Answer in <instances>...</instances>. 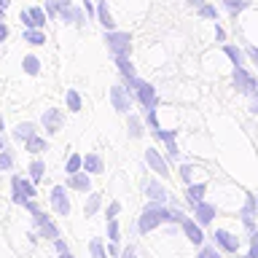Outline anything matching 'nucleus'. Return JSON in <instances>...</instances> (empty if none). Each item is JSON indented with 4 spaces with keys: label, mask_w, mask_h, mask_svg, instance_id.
Returning a JSON list of instances; mask_svg holds the SVG:
<instances>
[{
    "label": "nucleus",
    "mask_w": 258,
    "mask_h": 258,
    "mask_svg": "<svg viewBox=\"0 0 258 258\" xmlns=\"http://www.w3.org/2000/svg\"><path fill=\"white\" fill-rule=\"evenodd\" d=\"M164 221H169V223H180L183 221V213H177V210H164V207H159V205H148L143 210V215H140V223H137V229H140V234H148V231H153L159 223H164Z\"/></svg>",
    "instance_id": "f257e3e1"
},
{
    "label": "nucleus",
    "mask_w": 258,
    "mask_h": 258,
    "mask_svg": "<svg viewBox=\"0 0 258 258\" xmlns=\"http://www.w3.org/2000/svg\"><path fill=\"white\" fill-rule=\"evenodd\" d=\"M11 185H14V202H16V205H22V207H24L32 197H35V185L27 183V180H22L19 175H14V177H11Z\"/></svg>",
    "instance_id": "f03ea898"
},
{
    "label": "nucleus",
    "mask_w": 258,
    "mask_h": 258,
    "mask_svg": "<svg viewBox=\"0 0 258 258\" xmlns=\"http://www.w3.org/2000/svg\"><path fill=\"white\" fill-rule=\"evenodd\" d=\"M234 84H237V89H239L242 94H253V92H258L255 78L250 76V73H245V68H242V64H234Z\"/></svg>",
    "instance_id": "7ed1b4c3"
},
{
    "label": "nucleus",
    "mask_w": 258,
    "mask_h": 258,
    "mask_svg": "<svg viewBox=\"0 0 258 258\" xmlns=\"http://www.w3.org/2000/svg\"><path fill=\"white\" fill-rule=\"evenodd\" d=\"M105 43L110 46L113 56H129V35L126 32H110L105 38Z\"/></svg>",
    "instance_id": "20e7f679"
},
{
    "label": "nucleus",
    "mask_w": 258,
    "mask_h": 258,
    "mask_svg": "<svg viewBox=\"0 0 258 258\" xmlns=\"http://www.w3.org/2000/svg\"><path fill=\"white\" fill-rule=\"evenodd\" d=\"M32 218H35V226L40 229V234H43V237H48V239H56V237H59V229L51 223V218H48L43 210H35V213H32Z\"/></svg>",
    "instance_id": "39448f33"
},
{
    "label": "nucleus",
    "mask_w": 258,
    "mask_h": 258,
    "mask_svg": "<svg viewBox=\"0 0 258 258\" xmlns=\"http://www.w3.org/2000/svg\"><path fill=\"white\" fill-rule=\"evenodd\" d=\"M43 129L48 135H56L62 129V110L59 108H48L43 113Z\"/></svg>",
    "instance_id": "423d86ee"
},
{
    "label": "nucleus",
    "mask_w": 258,
    "mask_h": 258,
    "mask_svg": "<svg viewBox=\"0 0 258 258\" xmlns=\"http://www.w3.org/2000/svg\"><path fill=\"white\" fill-rule=\"evenodd\" d=\"M51 205H54V210L59 215L70 213V199H68V194H64L62 185H54V188H51Z\"/></svg>",
    "instance_id": "0eeeda50"
},
{
    "label": "nucleus",
    "mask_w": 258,
    "mask_h": 258,
    "mask_svg": "<svg viewBox=\"0 0 258 258\" xmlns=\"http://www.w3.org/2000/svg\"><path fill=\"white\" fill-rule=\"evenodd\" d=\"M135 92H137V100L143 102V108H153V105H156V89H153L151 84L140 81V86H137Z\"/></svg>",
    "instance_id": "6e6552de"
},
{
    "label": "nucleus",
    "mask_w": 258,
    "mask_h": 258,
    "mask_svg": "<svg viewBox=\"0 0 258 258\" xmlns=\"http://www.w3.org/2000/svg\"><path fill=\"white\" fill-rule=\"evenodd\" d=\"M110 100H113V108H116L118 113H126L129 108H132V102H129V97L124 92V86H113L110 89Z\"/></svg>",
    "instance_id": "1a4fd4ad"
},
{
    "label": "nucleus",
    "mask_w": 258,
    "mask_h": 258,
    "mask_svg": "<svg viewBox=\"0 0 258 258\" xmlns=\"http://www.w3.org/2000/svg\"><path fill=\"white\" fill-rule=\"evenodd\" d=\"M215 242L226 250V253H237V250H239V239H237V237H231V234H229V231H223V229H218V231H215Z\"/></svg>",
    "instance_id": "9d476101"
},
{
    "label": "nucleus",
    "mask_w": 258,
    "mask_h": 258,
    "mask_svg": "<svg viewBox=\"0 0 258 258\" xmlns=\"http://www.w3.org/2000/svg\"><path fill=\"white\" fill-rule=\"evenodd\" d=\"M180 226H183L185 237H188V239L194 242V245H202V239H205V234H202L199 223H194L191 218H183V221H180Z\"/></svg>",
    "instance_id": "9b49d317"
},
{
    "label": "nucleus",
    "mask_w": 258,
    "mask_h": 258,
    "mask_svg": "<svg viewBox=\"0 0 258 258\" xmlns=\"http://www.w3.org/2000/svg\"><path fill=\"white\" fill-rule=\"evenodd\" d=\"M145 161H148V164L153 167V172H159L161 177H164V175H169V172H167V161L159 156V151L148 148V151H145Z\"/></svg>",
    "instance_id": "f8f14e48"
},
{
    "label": "nucleus",
    "mask_w": 258,
    "mask_h": 258,
    "mask_svg": "<svg viewBox=\"0 0 258 258\" xmlns=\"http://www.w3.org/2000/svg\"><path fill=\"white\" fill-rule=\"evenodd\" d=\"M68 188H76V191H84V194L92 188V180H89L86 169H84V172H76V175L68 177Z\"/></svg>",
    "instance_id": "ddd939ff"
},
{
    "label": "nucleus",
    "mask_w": 258,
    "mask_h": 258,
    "mask_svg": "<svg viewBox=\"0 0 258 258\" xmlns=\"http://www.w3.org/2000/svg\"><path fill=\"white\" fill-rule=\"evenodd\" d=\"M194 215H197L199 223H210L215 218V207L207 205V202H199V205H194Z\"/></svg>",
    "instance_id": "4468645a"
},
{
    "label": "nucleus",
    "mask_w": 258,
    "mask_h": 258,
    "mask_svg": "<svg viewBox=\"0 0 258 258\" xmlns=\"http://www.w3.org/2000/svg\"><path fill=\"white\" fill-rule=\"evenodd\" d=\"M205 183H188V191H185V199H188V205H199V202H205Z\"/></svg>",
    "instance_id": "2eb2a0df"
},
{
    "label": "nucleus",
    "mask_w": 258,
    "mask_h": 258,
    "mask_svg": "<svg viewBox=\"0 0 258 258\" xmlns=\"http://www.w3.org/2000/svg\"><path fill=\"white\" fill-rule=\"evenodd\" d=\"M35 135H38V126L30 124V121H24V124H16V129H14V137H16V140H24V143H27L30 137H35Z\"/></svg>",
    "instance_id": "dca6fc26"
},
{
    "label": "nucleus",
    "mask_w": 258,
    "mask_h": 258,
    "mask_svg": "<svg viewBox=\"0 0 258 258\" xmlns=\"http://www.w3.org/2000/svg\"><path fill=\"white\" fill-rule=\"evenodd\" d=\"M153 135H156L159 140H164V143H167V153H169L172 159H177V153H180V151H177V145H175V132H164V129H156Z\"/></svg>",
    "instance_id": "f3484780"
},
{
    "label": "nucleus",
    "mask_w": 258,
    "mask_h": 258,
    "mask_svg": "<svg viewBox=\"0 0 258 258\" xmlns=\"http://www.w3.org/2000/svg\"><path fill=\"white\" fill-rule=\"evenodd\" d=\"M253 215H255V199L247 197V205H245V210H242V223H245L250 231H253Z\"/></svg>",
    "instance_id": "a211bd4d"
},
{
    "label": "nucleus",
    "mask_w": 258,
    "mask_h": 258,
    "mask_svg": "<svg viewBox=\"0 0 258 258\" xmlns=\"http://www.w3.org/2000/svg\"><path fill=\"white\" fill-rule=\"evenodd\" d=\"M84 169L86 172H102V159L97 153H86L84 156Z\"/></svg>",
    "instance_id": "6ab92c4d"
},
{
    "label": "nucleus",
    "mask_w": 258,
    "mask_h": 258,
    "mask_svg": "<svg viewBox=\"0 0 258 258\" xmlns=\"http://www.w3.org/2000/svg\"><path fill=\"white\" fill-rule=\"evenodd\" d=\"M24 145H27V151H30V153H43V151H48V143L43 140V137H38V135H35V137H30V140L24 143Z\"/></svg>",
    "instance_id": "aec40b11"
},
{
    "label": "nucleus",
    "mask_w": 258,
    "mask_h": 258,
    "mask_svg": "<svg viewBox=\"0 0 258 258\" xmlns=\"http://www.w3.org/2000/svg\"><path fill=\"white\" fill-rule=\"evenodd\" d=\"M116 64H118L121 76H124L126 81L135 78V68H132V62H129V56H116Z\"/></svg>",
    "instance_id": "412c9836"
},
{
    "label": "nucleus",
    "mask_w": 258,
    "mask_h": 258,
    "mask_svg": "<svg viewBox=\"0 0 258 258\" xmlns=\"http://www.w3.org/2000/svg\"><path fill=\"white\" fill-rule=\"evenodd\" d=\"M43 175H46V164L40 159H35L30 164V177H32V183H38V180H43Z\"/></svg>",
    "instance_id": "4be33fe9"
},
{
    "label": "nucleus",
    "mask_w": 258,
    "mask_h": 258,
    "mask_svg": "<svg viewBox=\"0 0 258 258\" xmlns=\"http://www.w3.org/2000/svg\"><path fill=\"white\" fill-rule=\"evenodd\" d=\"M24 40H27V43H32V46H43V43H46V35H43L40 30L30 27L27 32H24Z\"/></svg>",
    "instance_id": "5701e85b"
},
{
    "label": "nucleus",
    "mask_w": 258,
    "mask_h": 258,
    "mask_svg": "<svg viewBox=\"0 0 258 258\" xmlns=\"http://www.w3.org/2000/svg\"><path fill=\"white\" fill-rule=\"evenodd\" d=\"M100 205H102V197H100V194H92V197H89V202H86V207H84V215L92 218L97 210H100Z\"/></svg>",
    "instance_id": "b1692460"
},
{
    "label": "nucleus",
    "mask_w": 258,
    "mask_h": 258,
    "mask_svg": "<svg viewBox=\"0 0 258 258\" xmlns=\"http://www.w3.org/2000/svg\"><path fill=\"white\" fill-rule=\"evenodd\" d=\"M64 100H68V110H73V113H78V110H81V94L76 92V89H68Z\"/></svg>",
    "instance_id": "393cba45"
},
{
    "label": "nucleus",
    "mask_w": 258,
    "mask_h": 258,
    "mask_svg": "<svg viewBox=\"0 0 258 258\" xmlns=\"http://www.w3.org/2000/svg\"><path fill=\"white\" fill-rule=\"evenodd\" d=\"M22 68H24V73H27V76H38V73H40V62H38V56H24Z\"/></svg>",
    "instance_id": "a878e982"
},
{
    "label": "nucleus",
    "mask_w": 258,
    "mask_h": 258,
    "mask_svg": "<svg viewBox=\"0 0 258 258\" xmlns=\"http://www.w3.org/2000/svg\"><path fill=\"white\" fill-rule=\"evenodd\" d=\"M43 24H46L43 11H40V8H32V11H30V22H27V27H43Z\"/></svg>",
    "instance_id": "bb28decb"
},
{
    "label": "nucleus",
    "mask_w": 258,
    "mask_h": 258,
    "mask_svg": "<svg viewBox=\"0 0 258 258\" xmlns=\"http://www.w3.org/2000/svg\"><path fill=\"white\" fill-rule=\"evenodd\" d=\"M81 167H84V156H78V153H73V156L68 159V175H76Z\"/></svg>",
    "instance_id": "cd10ccee"
},
{
    "label": "nucleus",
    "mask_w": 258,
    "mask_h": 258,
    "mask_svg": "<svg viewBox=\"0 0 258 258\" xmlns=\"http://www.w3.org/2000/svg\"><path fill=\"white\" fill-rule=\"evenodd\" d=\"M148 197H151L153 202H164L167 194H164V188H161L159 183H151V185H148Z\"/></svg>",
    "instance_id": "c85d7f7f"
},
{
    "label": "nucleus",
    "mask_w": 258,
    "mask_h": 258,
    "mask_svg": "<svg viewBox=\"0 0 258 258\" xmlns=\"http://www.w3.org/2000/svg\"><path fill=\"white\" fill-rule=\"evenodd\" d=\"M92 258H108V253H105V247H102V242L100 239H92Z\"/></svg>",
    "instance_id": "c756f323"
},
{
    "label": "nucleus",
    "mask_w": 258,
    "mask_h": 258,
    "mask_svg": "<svg viewBox=\"0 0 258 258\" xmlns=\"http://www.w3.org/2000/svg\"><path fill=\"white\" fill-rule=\"evenodd\" d=\"M145 121L151 124L153 132H156V129H161V126H159V118H156V108H145Z\"/></svg>",
    "instance_id": "7c9ffc66"
},
{
    "label": "nucleus",
    "mask_w": 258,
    "mask_h": 258,
    "mask_svg": "<svg viewBox=\"0 0 258 258\" xmlns=\"http://www.w3.org/2000/svg\"><path fill=\"white\" fill-rule=\"evenodd\" d=\"M14 167V156H11V151H0V169H11Z\"/></svg>",
    "instance_id": "2f4dec72"
},
{
    "label": "nucleus",
    "mask_w": 258,
    "mask_h": 258,
    "mask_svg": "<svg viewBox=\"0 0 258 258\" xmlns=\"http://www.w3.org/2000/svg\"><path fill=\"white\" fill-rule=\"evenodd\" d=\"M108 239L110 242H118V221H116V218L108 221Z\"/></svg>",
    "instance_id": "473e14b6"
},
{
    "label": "nucleus",
    "mask_w": 258,
    "mask_h": 258,
    "mask_svg": "<svg viewBox=\"0 0 258 258\" xmlns=\"http://www.w3.org/2000/svg\"><path fill=\"white\" fill-rule=\"evenodd\" d=\"M129 135L132 137H143V129H140V121L135 116H129Z\"/></svg>",
    "instance_id": "72a5a7b5"
},
{
    "label": "nucleus",
    "mask_w": 258,
    "mask_h": 258,
    "mask_svg": "<svg viewBox=\"0 0 258 258\" xmlns=\"http://www.w3.org/2000/svg\"><path fill=\"white\" fill-rule=\"evenodd\" d=\"M223 51H226V56H229V59H231L234 64H242V54H239V51H237V48H234V46H226Z\"/></svg>",
    "instance_id": "f704fd0d"
},
{
    "label": "nucleus",
    "mask_w": 258,
    "mask_h": 258,
    "mask_svg": "<svg viewBox=\"0 0 258 258\" xmlns=\"http://www.w3.org/2000/svg\"><path fill=\"white\" fill-rule=\"evenodd\" d=\"M180 175H183L185 183H191V180H194V167H191V164H183V167H180Z\"/></svg>",
    "instance_id": "c9c22d12"
},
{
    "label": "nucleus",
    "mask_w": 258,
    "mask_h": 258,
    "mask_svg": "<svg viewBox=\"0 0 258 258\" xmlns=\"http://www.w3.org/2000/svg\"><path fill=\"white\" fill-rule=\"evenodd\" d=\"M250 258H258V231H253L250 237Z\"/></svg>",
    "instance_id": "e433bc0d"
},
{
    "label": "nucleus",
    "mask_w": 258,
    "mask_h": 258,
    "mask_svg": "<svg viewBox=\"0 0 258 258\" xmlns=\"http://www.w3.org/2000/svg\"><path fill=\"white\" fill-rule=\"evenodd\" d=\"M100 22L105 24V27H113V22H110V16H108V11H105V6H100Z\"/></svg>",
    "instance_id": "4c0bfd02"
},
{
    "label": "nucleus",
    "mask_w": 258,
    "mask_h": 258,
    "mask_svg": "<svg viewBox=\"0 0 258 258\" xmlns=\"http://www.w3.org/2000/svg\"><path fill=\"white\" fill-rule=\"evenodd\" d=\"M121 213V205H118V202H113V205L108 207V221H113V218H116Z\"/></svg>",
    "instance_id": "58836bf2"
},
{
    "label": "nucleus",
    "mask_w": 258,
    "mask_h": 258,
    "mask_svg": "<svg viewBox=\"0 0 258 258\" xmlns=\"http://www.w3.org/2000/svg\"><path fill=\"white\" fill-rule=\"evenodd\" d=\"M199 258H221V255L215 253V247H205V250L199 253Z\"/></svg>",
    "instance_id": "ea45409f"
},
{
    "label": "nucleus",
    "mask_w": 258,
    "mask_h": 258,
    "mask_svg": "<svg viewBox=\"0 0 258 258\" xmlns=\"http://www.w3.org/2000/svg\"><path fill=\"white\" fill-rule=\"evenodd\" d=\"M6 38H8V27H6V24H0V43H3Z\"/></svg>",
    "instance_id": "a19ab883"
},
{
    "label": "nucleus",
    "mask_w": 258,
    "mask_h": 258,
    "mask_svg": "<svg viewBox=\"0 0 258 258\" xmlns=\"http://www.w3.org/2000/svg\"><path fill=\"white\" fill-rule=\"evenodd\" d=\"M54 245H56V250H59V253H62V250H68V247H64V242H62L59 237H56V239H54Z\"/></svg>",
    "instance_id": "79ce46f5"
},
{
    "label": "nucleus",
    "mask_w": 258,
    "mask_h": 258,
    "mask_svg": "<svg viewBox=\"0 0 258 258\" xmlns=\"http://www.w3.org/2000/svg\"><path fill=\"white\" fill-rule=\"evenodd\" d=\"M202 14H205V16H215V11H213L210 6H205V8H202Z\"/></svg>",
    "instance_id": "37998d69"
},
{
    "label": "nucleus",
    "mask_w": 258,
    "mask_h": 258,
    "mask_svg": "<svg viewBox=\"0 0 258 258\" xmlns=\"http://www.w3.org/2000/svg\"><path fill=\"white\" fill-rule=\"evenodd\" d=\"M253 113H258V92H253Z\"/></svg>",
    "instance_id": "c03bdc74"
},
{
    "label": "nucleus",
    "mask_w": 258,
    "mask_h": 258,
    "mask_svg": "<svg viewBox=\"0 0 258 258\" xmlns=\"http://www.w3.org/2000/svg\"><path fill=\"white\" fill-rule=\"evenodd\" d=\"M121 258H137V255H135V250H129V247H126V250H124V255H121Z\"/></svg>",
    "instance_id": "a18cd8bd"
},
{
    "label": "nucleus",
    "mask_w": 258,
    "mask_h": 258,
    "mask_svg": "<svg viewBox=\"0 0 258 258\" xmlns=\"http://www.w3.org/2000/svg\"><path fill=\"white\" fill-rule=\"evenodd\" d=\"M247 54H250V56H253V59L258 62V48H250V51H247Z\"/></svg>",
    "instance_id": "49530a36"
},
{
    "label": "nucleus",
    "mask_w": 258,
    "mask_h": 258,
    "mask_svg": "<svg viewBox=\"0 0 258 258\" xmlns=\"http://www.w3.org/2000/svg\"><path fill=\"white\" fill-rule=\"evenodd\" d=\"M59 258H73V255H70V250H62V253H59Z\"/></svg>",
    "instance_id": "de8ad7c7"
},
{
    "label": "nucleus",
    "mask_w": 258,
    "mask_h": 258,
    "mask_svg": "<svg viewBox=\"0 0 258 258\" xmlns=\"http://www.w3.org/2000/svg\"><path fill=\"white\" fill-rule=\"evenodd\" d=\"M3 129H6V121H3V116H0V132H3Z\"/></svg>",
    "instance_id": "09e8293b"
},
{
    "label": "nucleus",
    "mask_w": 258,
    "mask_h": 258,
    "mask_svg": "<svg viewBox=\"0 0 258 258\" xmlns=\"http://www.w3.org/2000/svg\"><path fill=\"white\" fill-rule=\"evenodd\" d=\"M8 6V0H0V8H6Z\"/></svg>",
    "instance_id": "8fccbe9b"
},
{
    "label": "nucleus",
    "mask_w": 258,
    "mask_h": 258,
    "mask_svg": "<svg viewBox=\"0 0 258 258\" xmlns=\"http://www.w3.org/2000/svg\"><path fill=\"white\" fill-rule=\"evenodd\" d=\"M0 22H3V8H0Z\"/></svg>",
    "instance_id": "3c124183"
},
{
    "label": "nucleus",
    "mask_w": 258,
    "mask_h": 258,
    "mask_svg": "<svg viewBox=\"0 0 258 258\" xmlns=\"http://www.w3.org/2000/svg\"><path fill=\"white\" fill-rule=\"evenodd\" d=\"M0 151H3V137H0Z\"/></svg>",
    "instance_id": "603ef678"
},
{
    "label": "nucleus",
    "mask_w": 258,
    "mask_h": 258,
    "mask_svg": "<svg viewBox=\"0 0 258 258\" xmlns=\"http://www.w3.org/2000/svg\"><path fill=\"white\" fill-rule=\"evenodd\" d=\"M64 3H68V0H64Z\"/></svg>",
    "instance_id": "864d4df0"
}]
</instances>
